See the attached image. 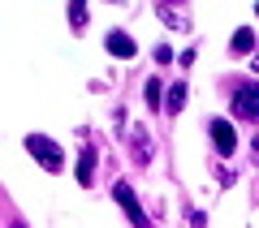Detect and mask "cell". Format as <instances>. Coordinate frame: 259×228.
<instances>
[{
    "mask_svg": "<svg viewBox=\"0 0 259 228\" xmlns=\"http://www.w3.org/2000/svg\"><path fill=\"white\" fill-rule=\"evenodd\" d=\"M69 22L74 30H87V0H69Z\"/></svg>",
    "mask_w": 259,
    "mask_h": 228,
    "instance_id": "8992f818",
    "label": "cell"
},
{
    "mask_svg": "<svg viewBox=\"0 0 259 228\" xmlns=\"http://www.w3.org/2000/svg\"><path fill=\"white\" fill-rule=\"evenodd\" d=\"M112 194H117V202H121V207H125V215L134 219V224H147V215H143V207H139V202H134V190H130V185H117V190H112Z\"/></svg>",
    "mask_w": 259,
    "mask_h": 228,
    "instance_id": "277c9868",
    "label": "cell"
},
{
    "mask_svg": "<svg viewBox=\"0 0 259 228\" xmlns=\"http://www.w3.org/2000/svg\"><path fill=\"white\" fill-rule=\"evenodd\" d=\"M91 168H95V151H82V164H78V181L91 185Z\"/></svg>",
    "mask_w": 259,
    "mask_h": 228,
    "instance_id": "52a82bcc",
    "label": "cell"
},
{
    "mask_svg": "<svg viewBox=\"0 0 259 228\" xmlns=\"http://www.w3.org/2000/svg\"><path fill=\"white\" fill-rule=\"evenodd\" d=\"M212 142H216V151H221V155H233V146H238V134H233V125L229 121H212Z\"/></svg>",
    "mask_w": 259,
    "mask_h": 228,
    "instance_id": "3957f363",
    "label": "cell"
},
{
    "mask_svg": "<svg viewBox=\"0 0 259 228\" xmlns=\"http://www.w3.org/2000/svg\"><path fill=\"white\" fill-rule=\"evenodd\" d=\"M108 52H117V56H134L139 47H134V39H125V35H108Z\"/></svg>",
    "mask_w": 259,
    "mask_h": 228,
    "instance_id": "5b68a950",
    "label": "cell"
},
{
    "mask_svg": "<svg viewBox=\"0 0 259 228\" xmlns=\"http://www.w3.org/2000/svg\"><path fill=\"white\" fill-rule=\"evenodd\" d=\"M250 47H255V35L250 30H238L233 35V52H250Z\"/></svg>",
    "mask_w": 259,
    "mask_h": 228,
    "instance_id": "ba28073f",
    "label": "cell"
},
{
    "mask_svg": "<svg viewBox=\"0 0 259 228\" xmlns=\"http://www.w3.org/2000/svg\"><path fill=\"white\" fill-rule=\"evenodd\" d=\"M182 103H186V86H182V82H177V86H173V91H168V108H173V112H177V108H182Z\"/></svg>",
    "mask_w": 259,
    "mask_h": 228,
    "instance_id": "9c48e42d",
    "label": "cell"
},
{
    "mask_svg": "<svg viewBox=\"0 0 259 228\" xmlns=\"http://www.w3.org/2000/svg\"><path fill=\"white\" fill-rule=\"evenodd\" d=\"M26 151H30V155H39V159H44V168H48V173H61L65 155H61V146H56V142H48V138L30 134V138H26Z\"/></svg>",
    "mask_w": 259,
    "mask_h": 228,
    "instance_id": "6da1fadb",
    "label": "cell"
},
{
    "mask_svg": "<svg viewBox=\"0 0 259 228\" xmlns=\"http://www.w3.org/2000/svg\"><path fill=\"white\" fill-rule=\"evenodd\" d=\"M147 103H151V108L160 103V82H147Z\"/></svg>",
    "mask_w": 259,
    "mask_h": 228,
    "instance_id": "30bf717a",
    "label": "cell"
},
{
    "mask_svg": "<svg viewBox=\"0 0 259 228\" xmlns=\"http://www.w3.org/2000/svg\"><path fill=\"white\" fill-rule=\"evenodd\" d=\"M233 112H238L242 121H259V82L242 86V91L233 95Z\"/></svg>",
    "mask_w": 259,
    "mask_h": 228,
    "instance_id": "7a4b0ae2",
    "label": "cell"
}]
</instances>
